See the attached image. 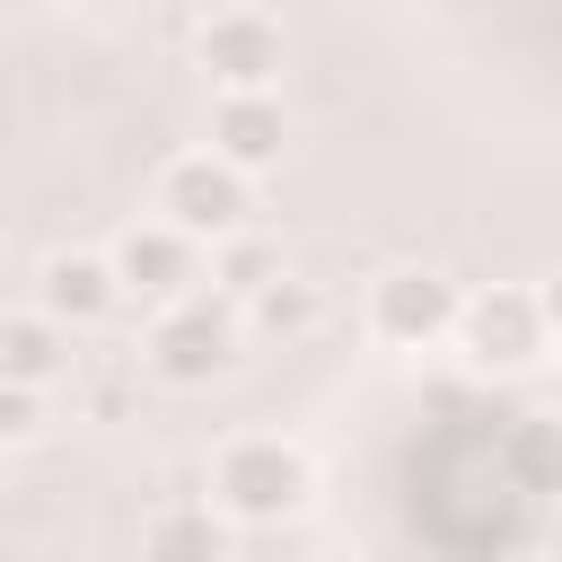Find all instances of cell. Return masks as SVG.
<instances>
[{
  "instance_id": "cell-10",
  "label": "cell",
  "mask_w": 562,
  "mask_h": 562,
  "mask_svg": "<svg viewBox=\"0 0 562 562\" xmlns=\"http://www.w3.org/2000/svg\"><path fill=\"white\" fill-rule=\"evenodd\" d=\"M211 149L237 158L246 176H272L290 149V105L281 88H211Z\"/></svg>"
},
{
  "instance_id": "cell-14",
  "label": "cell",
  "mask_w": 562,
  "mask_h": 562,
  "mask_svg": "<svg viewBox=\"0 0 562 562\" xmlns=\"http://www.w3.org/2000/svg\"><path fill=\"white\" fill-rule=\"evenodd\" d=\"M509 457L536 501H562V422L553 413H509Z\"/></svg>"
},
{
  "instance_id": "cell-12",
  "label": "cell",
  "mask_w": 562,
  "mask_h": 562,
  "mask_svg": "<svg viewBox=\"0 0 562 562\" xmlns=\"http://www.w3.org/2000/svg\"><path fill=\"white\" fill-rule=\"evenodd\" d=\"M316 325H325V290L299 281V272H272V281L246 299V334H263V342H307Z\"/></svg>"
},
{
  "instance_id": "cell-1",
  "label": "cell",
  "mask_w": 562,
  "mask_h": 562,
  "mask_svg": "<svg viewBox=\"0 0 562 562\" xmlns=\"http://www.w3.org/2000/svg\"><path fill=\"white\" fill-rule=\"evenodd\" d=\"M457 501L474 509V518H465V553H501V544H527V536H536V509H544V501L527 492V474H518V457H509V413H483V430H448V439L413 465V492H404L413 536L430 544Z\"/></svg>"
},
{
  "instance_id": "cell-6",
  "label": "cell",
  "mask_w": 562,
  "mask_h": 562,
  "mask_svg": "<svg viewBox=\"0 0 562 562\" xmlns=\"http://www.w3.org/2000/svg\"><path fill=\"white\" fill-rule=\"evenodd\" d=\"M457 351L483 369V378H509V369H536L553 351V325H544V299L518 290V281H492V290H465L457 307Z\"/></svg>"
},
{
  "instance_id": "cell-13",
  "label": "cell",
  "mask_w": 562,
  "mask_h": 562,
  "mask_svg": "<svg viewBox=\"0 0 562 562\" xmlns=\"http://www.w3.org/2000/svg\"><path fill=\"white\" fill-rule=\"evenodd\" d=\"M237 544V518L220 509V501H202V509H158L149 527H140V553H228Z\"/></svg>"
},
{
  "instance_id": "cell-11",
  "label": "cell",
  "mask_w": 562,
  "mask_h": 562,
  "mask_svg": "<svg viewBox=\"0 0 562 562\" xmlns=\"http://www.w3.org/2000/svg\"><path fill=\"white\" fill-rule=\"evenodd\" d=\"M70 360H79V325H61L53 307H18V316H0V378L61 386Z\"/></svg>"
},
{
  "instance_id": "cell-15",
  "label": "cell",
  "mask_w": 562,
  "mask_h": 562,
  "mask_svg": "<svg viewBox=\"0 0 562 562\" xmlns=\"http://www.w3.org/2000/svg\"><path fill=\"white\" fill-rule=\"evenodd\" d=\"M272 272H281V246H263L255 228H237V237H220V246H211V290H220V299H237V307H246Z\"/></svg>"
},
{
  "instance_id": "cell-9",
  "label": "cell",
  "mask_w": 562,
  "mask_h": 562,
  "mask_svg": "<svg viewBox=\"0 0 562 562\" xmlns=\"http://www.w3.org/2000/svg\"><path fill=\"white\" fill-rule=\"evenodd\" d=\"M132 290H123V272H114V255L105 246H53L44 263H35V307H53L61 325H105L114 307H123Z\"/></svg>"
},
{
  "instance_id": "cell-4",
  "label": "cell",
  "mask_w": 562,
  "mask_h": 562,
  "mask_svg": "<svg viewBox=\"0 0 562 562\" xmlns=\"http://www.w3.org/2000/svg\"><path fill=\"white\" fill-rule=\"evenodd\" d=\"M149 211H158V220H176L184 237L220 246V237H237V228H246V211H255V176L202 140V149H176V158L158 167Z\"/></svg>"
},
{
  "instance_id": "cell-7",
  "label": "cell",
  "mask_w": 562,
  "mask_h": 562,
  "mask_svg": "<svg viewBox=\"0 0 562 562\" xmlns=\"http://www.w3.org/2000/svg\"><path fill=\"white\" fill-rule=\"evenodd\" d=\"M193 61H202L211 88H281L290 35H281V18H263V9H211V18L193 26Z\"/></svg>"
},
{
  "instance_id": "cell-17",
  "label": "cell",
  "mask_w": 562,
  "mask_h": 562,
  "mask_svg": "<svg viewBox=\"0 0 562 562\" xmlns=\"http://www.w3.org/2000/svg\"><path fill=\"white\" fill-rule=\"evenodd\" d=\"M536 299H544V325H553V342H562V272H544V281H536Z\"/></svg>"
},
{
  "instance_id": "cell-3",
  "label": "cell",
  "mask_w": 562,
  "mask_h": 562,
  "mask_svg": "<svg viewBox=\"0 0 562 562\" xmlns=\"http://www.w3.org/2000/svg\"><path fill=\"white\" fill-rule=\"evenodd\" d=\"M237 342H246V307L220 290H184V299H158L140 360L158 386H220L237 369Z\"/></svg>"
},
{
  "instance_id": "cell-2",
  "label": "cell",
  "mask_w": 562,
  "mask_h": 562,
  "mask_svg": "<svg viewBox=\"0 0 562 562\" xmlns=\"http://www.w3.org/2000/svg\"><path fill=\"white\" fill-rule=\"evenodd\" d=\"M307 492H316V457L290 430H237L211 448V501L237 527H281L307 509Z\"/></svg>"
},
{
  "instance_id": "cell-16",
  "label": "cell",
  "mask_w": 562,
  "mask_h": 562,
  "mask_svg": "<svg viewBox=\"0 0 562 562\" xmlns=\"http://www.w3.org/2000/svg\"><path fill=\"white\" fill-rule=\"evenodd\" d=\"M44 395H53V386L0 378V448H35V439H44V422H53V413H44Z\"/></svg>"
},
{
  "instance_id": "cell-8",
  "label": "cell",
  "mask_w": 562,
  "mask_h": 562,
  "mask_svg": "<svg viewBox=\"0 0 562 562\" xmlns=\"http://www.w3.org/2000/svg\"><path fill=\"white\" fill-rule=\"evenodd\" d=\"M105 255H114L123 290L158 307V299H184V290H202V255H211V246H202V237H184L176 220H158V211H149V220H132V228H123Z\"/></svg>"
},
{
  "instance_id": "cell-18",
  "label": "cell",
  "mask_w": 562,
  "mask_h": 562,
  "mask_svg": "<svg viewBox=\"0 0 562 562\" xmlns=\"http://www.w3.org/2000/svg\"><path fill=\"white\" fill-rule=\"evenodd\" d=\"M70 9H114V0H70Z\"/></svg>"
},
{
  "instance_id": "cell-5",
  "label": "cell",
  "mask_w": 562,
  "mask_h": 562,
  "mask_svg": "<svg viewBox=\"0 0 562 562\" xmlns=\"http://www.w3.org/2000/svg\"><path fill=\"white\" fill-rule=\"evenodd\" d=\"M457 307H465V290H457L448 272H430V263H395V272L369 281L360 325H369L378 351H439V342H457Z\"/></svg>"
}]
</instances>
